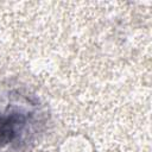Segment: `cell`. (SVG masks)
Wrapping results in <instances>:
<instances>
[{"label":"cell","mask_w":152,"mask_h":152,"mask_svg":"<svg viewBox=\"0 0 152 152\" xmlns=\"http://www.w3.org/2000/svg\"><path fill=\"white\" fill-rule=\"evenodd\" d=\"M26 124L27 118L20 112H11L0 116V148L17 140Z\"/></svg>","instance_id":"obj_1"}]
</instances>
